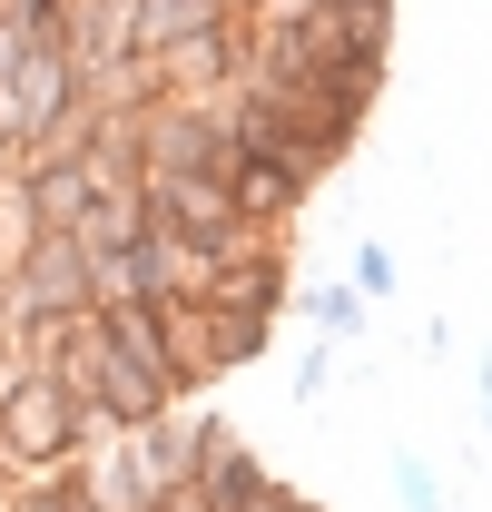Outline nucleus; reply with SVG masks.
<instances>
[{
  "mask_svg": "<svg viewBox=\"0 0 492 512\" xmlns=\"http://www.w3.org/2000/svg\"><path fill=\"white\" fill-rule=\"evenodd\" d=\"M138 69H148L158 99H227L246 79V40H237V20H227V30H197V40H178V50H158V60H138Z\"/></svg>",
  "mask_w": 492,
  "mask_h": 512,
  "instance_id": "obj_3",
  "label": "nucleus"
},
{
  "mask_svg": "<svg viewBox=\"0 0 492 512\" xmlns=\"http://www.w3.org/2000/svg\"><path fill=\"white\" fill-rule=\"evenodd\" d=\"M227 20H237V0H138V60L178 50L197 30H227Z\"/></svg>",
  "mask_w": 492,
  "mask_h": 512,
  "instance_id": "obj_6",
  "label": "nucleus"
},
{
  "mask_svg": "<svg viewBox=\"0 0 492 512\" xmlns=\"http://www.w3.org/2000/svg\"><path fill=\"white\" fill-rule=\"evenodd\" d=\"M0 512H79L60 483H20V493H0Z\"/></svg>",
  "mask_w": 492,
  "mask_h": 512,
  "instance_id": "obj_13",
  "label": "nucleus"
},
{
  "mask_svg": "<svg viewBox=\"0 0 492 512\" xmlns=\"http://www.w3.org/2000/svg\"><path fill=\"white\" fill-rule=\"evenodd\" d=\"M394 503H404V512H443V493H433V463H424V453H394Z\"/></svg>",
  "mask_w": 492,
  "mask_h": 512,
  "instance_id": "obj_12",
  "label": "nucleus"
},
{
  "mask_svg": "<svg viewBox=\"0 0 492 512\" xmlns=\"http://www.w3.org/2000/svg\"><path fill=\"white\" fill-rule=\"evenodd\" d=\"M79 453H89V414L30 365V375L0 394V493H20V483H60Z\"/></svg>",
  "mask_w": 492,
  "mask_h": 512,
  "instance_id": "obj_1",
  "label": "nucleus"
},
{
  "mask_svg": "<svg viewBox=\"0 0 492 512\" xmlns=\"http://www.w3.org/2000/svg\"><path fill=\"white\" fill-rule=\"evenodd\" d=\"M345 286H355V296H365V306H384V296H394V286H404V266H394V247H355V266H345Z\"/></svg>",
  "mask_w": 492,
  "mask_h": 512,
  "instance_id": "obj_11",
  "label": "nucleus"
},
{
  "mask_svg": "<svg viewBox=\"0 0 492 512\" xmlns=\"http://www.w3.org/2000/svg\"><path fill=\"white\" fill-rule=\"evenodd\" d=\"M473 384H483V394H473V404H483V434H492V355H483V375H473Z\"/></svg>",
  "mask_w": 492,
  "mask_h": 512,
  "instance_id": "obj_14",
  "label": "nucleus"
},
{
  "mask_svg": "<svg viewBox=\"0 0 492 512\" xmlns=\"http://www.w3.org/2000/svg\"><path fill=\"white\" fill-rule=\"evenodd\" d=\"M306 188H315V178H296L286 158H256V148L227 158V207H237L246 227H286V217L306 207Z\"/></svg>",
  "mask_w": 492,
  "mask_h": 512,
  "instance_id": "obj_4",
  "label": "nucleus"
},
{
  "mask_svg": "<svg viewBox=\"0 0 492 512\" xmlns=\"http://www.w3.org/2000/svg\"><path fill=\"white\" fill-rule=\"evenodd\" d=\"M10 188H20V217H30V227H50V237H79V217L99 207L79 158H50V168H10Z\"/></svg>",
  "mask_w": 492,
  "mask_h": 512,
  "instance_id": "obj_5",
  "label": "nucleus"
},
{
  "mask_svg": "<svg viewBox=\"0 0 492 512\" xmlns=\"http://www.w3.org/2000/svg\"><path fill=\"white\" fill-rule=\"evenodd\" d=\"M197 316H207V365H217V375L256 365V355H266V335H276V325H256V316H227V306H197Z\"/></svg>",
  "mask_w": 492,
  "mask_h": 512,
  "instance_id": "obj_8",
  "label": "nucleus"
},
{
  "mask_svg": "<svg viewBox=\"0 0 492 512\" xmlns=\"http://www.w3.org/2000/svg\"><path fill=\"white\" fill-rule=\"evenodd\" d=\"M79 60H69V40H40L30 60L0 79V168H30L69 119H79Z\"/></svg>",
  "mask_w": 492,
  "mask_h": 512,
  "instance_id": "obj_2",
  "label": "nucleus"
},
{
  "mask_svg": "<svg viewBox=\"0 0 492 512\" xmlns=\"http://www.w3.org/2000/svg\"><path fill=\"white\" fill-rule=\"evenodd\" d=\"M99 335L119 345L138 375H158L168 394H178V375H168V335H158V306H99ZM178 404H187V394H178Z\"/></svg>",
  "mask_w": 492,
  "mask_h": 512,
  "instance_id": "obj_7",
  "label": "nucleus"
},
{
  "mask_svg": "<svg viewBox=\"0 0 492 512\" xmlns=\"http://www.w3.org/2000/svg\"><path fill=\"white\" fill-rule=\"evenodd\" d=\"M315 10H335V0H237V40H266V30H296Z\"/></svg>",
  "mask_w": 492,
  "mask_h": 512,
  "instance_id": "obj_10",
  "label": "nucleus"
},
{
  "mask_svg": "<svg viewBox=\"0 0 492 512\" xmlns=\"http://www.w3.org/2000/svg\"><path fill=\"white\" fill-rule=\"evenodd\" d=\"M296 306H306V316H315V335H355V325H365V296H355L345 276H335V286H306Z\"/></svg>",
  "mask_w": 492,
  "mask_h": 512,
  "instance_id": "obj_9",
  "label": "nucleus"
}]
</instances>
